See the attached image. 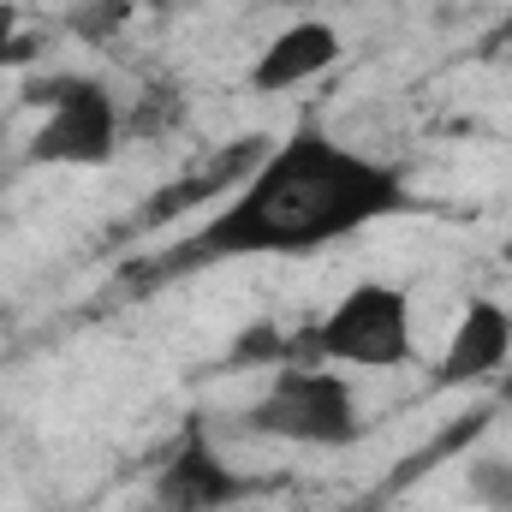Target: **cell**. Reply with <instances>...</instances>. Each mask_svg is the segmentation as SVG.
I'll use <instances>...</instances> for the list:
<instances>
[{
  "label": "cell",
  "mask_w": 512,
  "mask_h": 512,
  "mask_svg": "<svg viewBox=\"0 0 512 512\" xmlns=\"http://www.w3.org/2000/svg\"><path fill=\"white\" fill-rule=\"evenodd\" d=\"M268 149H274V143H262V137H239V143H227V149L215 155V167H197V173H185L179 185H161V191L131 215V233H149V227H161V221H173V215H185V209H209L215 197L239 191L256 167H262Z\"/></svg>",
  "instance_id": "7"
},
{
  "label": "cell",
  "mask_w": 512,
  "mask_h": 512,
  "mask_svg": "<svg viewBox=\"0 0 512 512\" xmlns=\"http://www.w3.org/2000/svg\"><path fill=\"white\" fill-rule=\"evenodd\" d=\"M251 495V477H239L203 435V423L191 417L185 435L173 441L167 465L155 471V512H227L233 501Z\"/></svg>",
  "instance_id": "5"
},
{
  "label": "cell",
  "mask_w": 512,
  "mask_h": 512,
  "mask_svg": "<svg viewBox=\"0 0 512 512\" xmlns=\"http://www.w3.org/2000/svg\"><path fill=\"white\" fill-rule=\"evenodd\" d=\"M24 102L48 108L24 149L30 167H102L126 137V114L114 108L102 78H78V72L36 78L24 84Z\"/></svg>",
  "instance_id": "3"
},
{
  "label": "cell",
  "mask_w": 512,
  "mask_h": 512,
  "mask_svg": "<svg viewBox=\"0 0 512 512\" xmlns=\"http://www.w3.org/2000/svg\"><path fill=\"white\" fill-rule=\"evenodd\" d=\"M274 6H310V0H274Z\"/></svg>",
  "instance_id": "16"
},
{
  "label": "cell",
  "mask_w": 512,
  "mask_h": 512,
  "mask_svg": "<svg viewBox=\"0 0 512 512\" xmlns=\"http://www.w3.org/2000/svg\"><path fill=\"white\" fill-rule=\"evenodd\" d=\"M149 6H161V12H167V6H179V0H149Z\"/></svg>",
  "instance_id": "15"
},
{
  "label": "cell",
  "mask_w": 512,
  "mask_h": 512,
  "mask_svg": "<svg viewBox=\"0 0 512 512\" xmlns=\"http://www.w3.org/2000/svg\"><path fill=\"white\" fill-rule=\"evenodd\" d=\"M185 120V96H179V84H143V96L131 102L126 114V137H161V131H173Z\"/></svg>",
  "instance_id": "9"
},
{
  "label": "cell",
  "mask_w": 512,
  "mask_h": 512,
  "mask_svg": "<svg viewBox=\"0 0 512 512\" xmlns=\"http://www.w3.org/2000/svg\"><path fill=\"white\" fill-rule=\"evenodd\" d=\"M340 60V30L322 24V18H292L251 66V90L256 96H280V90H298L310 78H322L328 66Z\"/></svg>",
  "instance_id": "8"
},
{
  "label": "cell",
  "mask_w": 512,
  "mask_h": 512,
  "mask_svg": "<svg viewBox=\"0 0 512 512\" xmlns=\"http://www.w3.org/2000/svg\"><path fill=\"white\" fill-rule=\"evenodd\" d=\"M495 399H501V405H507V411H512V364H507V370H501V387H495Z\"/></svg>",
  "instance_id": "13"
},
{
  "label": "cell",
  "mask_w": 512,
  "mask_h": 512,
  "mask_svg": "<svg viewBox=\"0 0 512 512\" xmlns=\"http://www.w3.org/2000/svg\"><path fill=\"white\" fill-rule=\"evenodd\" d=\"M292 358H322V364H352V370H399L411 364V298L399 286L364 280L352 286L316 328L292 334Z\"/></svg>",
  "instance_id": "2"
},
{
  "label": "cell",
  "mask_w": 512,
  "mask_h": 512,
  "mask_svg": "<svg viewBox=\"0 0 512 512\" xmlns=\"http://www.w3.org/2000/svg\"><path fill=\"white\" fill-rule=\"evenodd\" d=\"M411 197L399 185V173L334 143L328 131L298 126L286 143H274L262 155L251 179L173 251L149 256L126 274L131 292H155L179 274L215 268V262H239V256H298L322 251L334 239H352L364 227H376L387 215H399Z\"/></svg>",
  "instance_id": "1"
},
{
  "label": "cell",
  "mask_w": 512,
  "mask_h": 512,
  "mask_svg": "<svg viewBox=\"0 0 512 512\" xmlns=\"http://www.w3.org/2000/svg\"><path fill=\"white\" fill-rule=\"evenodd\" d=\"M245 429L268 441H292V447H352L364 435V417H358V393L334 370L286 364L245 411Z\"/></svg>",
  "instance_id": "4"
},
{
  "label": "cell",
  "mask_w": 512,
  "mask_h": 512,
  "mask_svg": "<svg viewBox=\"0 0 512 512\" xmlns=\"http://www.w3.org/2000/svg\"><path fill=\"white\" fill-rule=\"evenodd\" d=\"M30 54H36V42H24V36H18V6H12V0H0V66L30 60Z\"/></svg>",
  "instance_id": "12"
},
{
  "label": "cell",
  "mask_w": 512,
  "mask_h": 512,
  "mask_svg": "<svg viewBox=\"0 0 512 512\" xmlns=\"http://www.w3.org/2000/svg\"><path fill=\"white\" fill-rule=\"evenodd\" d=\"M512 364V316L495 304V298H471L459 328L447 334L435 370H429V387H477L495 382Z\"/></svg>",
  "instance_id": "6"
},
{
  "label": "cell",
  "mask_w": 512,
  "mask_h": 512,
  "mask_svg": "<svg viewBox=\"0 0 512 512\" xmlns=\"http://www.w3.org/2000/svg\"><path fill=\"white\" fill-rule=\"evenodd\" d=\"M131 12H137V0H84V6H72L66 30H72L78 42H114Z\"/></svg>",
  "instance_id": "11"
},
{
  "label": "cell",
  "mask_w": 512,
  "mask_h": 512,
  "mask_svg": "<svg viewBox=\"0 0 512 512\" xmlns=\"http://www.w3.org/2000/svg\"><path fill=\"white\" fill-rule=\"evenodd\" d=\"M501 262H507V268H512V233H507V245H501Z\"/></svg>",
  "instance_id": "14"
},
{
  "label": "cell",
  "mask_w": 512,
  "mask_h": 512,
  "mask_svg": "<svg viewBox=\"0 0 512 512\" xmlns=\"http://www.w3.org/2000/svg\"><path fill=\"white\" fill-rule=\"evenodd\" d=\"M465 489H471V501L489 512H512V459L501 453H483V459H471V471H465Z\"/></svg>",
  "instance_id": "10"
}]
</instances>
